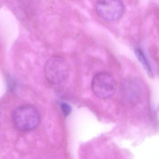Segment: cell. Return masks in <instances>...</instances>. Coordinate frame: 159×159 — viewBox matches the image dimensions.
Segmentation results:
<instances>
[{
	"mask_svg": "<svg viewBox=\"0 0 159 159\" xmlns=\"http://www.w3.org/2000/svg\"><path fill=\"white\" fill-rule=\"evenodd\" d=\"M12 121L15 127L21 132H30L38 127L40 116L38 110L32 105L19 106L12 113Z\"/></svg>",
	"mask_w": 159,
	"mask_h": 159,
	"instance_id": "1",
	"label": "cell"
},
{
	"mask_svg": "<svg viewBox=\"0 0 159 159\" xmlns=\"http://www.w3.org/2000/svg\"><path fill=\"white\" fill-rule=\"evenodd\" d=\"M69 73V65L61 57H52L44 65V76L52 84L58 85L63 84L67 80Z\"/></svg>",
	"mask_w": 159,
	"mask_h": 159,
	"instance_id": "2",
	"label": "cell"
},
{
	"mask_svg": "<svg viewBox=\"0 0 159 159\" xmlns=\"http://www.w3.org/2000/svg\"><path fill=\"white\" fill-rule=\"evenodd\" d=\"M117 84L113 76L107 72L95 75L92 82V89L95 95L102 99L111 97L115 93Z\"/></svg>",
	"mask_w": 159,
	"mask_h": 159,
	"instance_id": "3",
	"label": "cell"
},
{
	"mask_svg": "<svg viewBox=\"0 0 159 159\" xmlns=\"http://www.w3.org/2000/svg\"><path fill=\"white\" fill-rule=\"evenodd\" d=\"M96 11L102 19L108 22H115L120 19L125 11L121 0H97Z\"/></svg>",
	"mask_w": 159,
	"mask_h": 159,
	"instance_id": "4",
	"label": "cell"
},
{
	"mask_svg": "<svg viewBox=\"0 0 159 159\" xmlns=\"http://www.w3.org/2000/svg\"><path fill=\"white\" fill-rule=\"evenodd\" d=\"M120 89L122 99L128 104L137 103L140 99L142 88L136 80L130 79L125 80L121 84Z\"/></svg>",
	"mask_w": 159,
	"mask_h": 159,
	"instance_id": "5",
	"label": "cell"
},
{
	"mask_svg": "<svg viewBox=\"0 0 159 159\" xmlns=\"http://www.w3.org/2000/svg\"><path fill=\"white\" fill-rule=\"evenodd\" d=\"M135 54L138 59L139 61L142 64L149 76L151 77H153L152 70L143 51L140 48H137L135 50Z\"/></svg>",
	"mask_w": 159,
	"mask_h": 159,
	"instance_id": "6",
	"label": "cell"
},
{
	"mask_svg": "<svg viewBox=\"0 0 159 159\" xmlns=\"http://www.w3.org/2000/svg\"><path fill=\"white\" fill-rule=\"evenodd\" d=\"M60 108L62 111V112L66 117L69 115L72 111L71 107L69 104L66 103H61L60 105Z\"/></svg>",
	"mask_w": 159,
	"mask_h": 159,
	"instance_id": "7",
	"label": "cell"
}]
</instances>
